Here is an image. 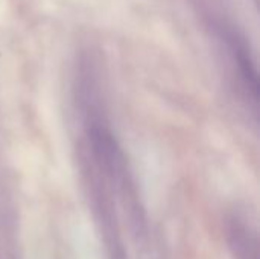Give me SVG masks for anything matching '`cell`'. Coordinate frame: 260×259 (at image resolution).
I'll use <instances>...</instances> for the list:
<instances>
[]
</instances>
